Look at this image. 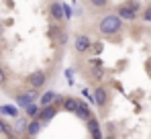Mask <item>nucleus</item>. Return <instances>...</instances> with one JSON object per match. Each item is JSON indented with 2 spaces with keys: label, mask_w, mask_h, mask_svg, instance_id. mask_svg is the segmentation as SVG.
<instances>
[{
  "label": "nucleus",
  "mask_w": 151,
  "mask_h": 139,
  "mask_svg": "<svg viewBox=\"0 0 151 139\" xmlns=\"http://www.w3.org/2000/svg\"><path fill=\"white\" fill-rule=\"evenodd\" d=\"M98 31L102 35H116L119 31H123V21L116 17V12H110V14H104L98 23Z\"/></svg>",
  "instance_id": "obj_1"
},
{
  "label": "nucleus",
  "mask_w": 151,
  "mask_h": 139,
  "mask_svg": "<svg viewBox=\"0 0 151 139\" xmlns=\"http://www.w3.org/2000/svg\"><path fill=\"white\" fill-rule=\"evenodd\" d=\"M27 84H29L31 90H39V88H43L47 84V74L43 70H35V72H31L27 76Z\"/></svg>",
  "instance_id": "obj_2"
},
{
  "label": "nucleus",
  "mask_w": 151,
  "mask_h": 139,
  "mask_svg": "<svg viewBox=\"0 0 151 139\" xmlns=\"http://www.w3.org/2000/svg\"><path fill=\"white\" fill-rule=\"evenodd\" d=\"M37 98H41L39 94H37V90H25V92H19L17 96H14V100H17V106H21V109H29L31 104H35V100Z\"/></svg>",
  "instance_id": "obj_3"
},
{
  "label": "nucleus",
  "mask_w": 151,
  "mask_h": 139,
  "mask_svg": "<svg viewBox=\"0 0 151 139\" xmlns=\"http://www.w3.org/2000/svg\"><path fill=\"white\" fill-rule=\"evenodd\" d=\"M92 96H94V104H96L98 109H102V111H104V109L110 104V92H108L104 86H98V88H94Z\"/></svg>",
  "instance_id": "obj_4"
},
{
  "label": "nucleus",
  "mask_w": 151,
  "mask_h": 139,
  "mask_svg": "<svg viewBox=\"0 0 151 139\" xmlns=\"http://www.w3.org/2000/svg\"><path fill=\"white\" fill-rule=\"evenodd\" d=\"M116 17H119L121 21H137L139 10L131 8L127 2H123V4H119V6H116Z\"/></svg>",
  "instance_id": "obj_5"
},
{
  "label": "nucleus",
  "mask_w": 151,
  "mask_h": 139,
  "mask_svg": "<svg viewBox=\"0 0 151 139\" xmlns=\"http://www.w3.org/2000/svg\"><path fill=\"white\" fill-rule=\"evenodd\" d=\"M92 39L88 37V35H76V39H74V47H76V51L78 53H86V51H90L92 49Z\"/></svg>",
  "instance_id": "obj_6"
},
{
  "label": "nucleus",
  "mask_w": 151,
  "mask_h": 139,
  "mask_svg": "<svg viewBox=\"0 0 151 139\" xmlns=\"http://www.w3.org/2000/svg\"><path fill=\"white\" fill-rule=\"evenodd\" d=\"M86 125H88V131H90V139H104V137H102L100 123H98V119H96V117H92Z\"/></svg>",
  "instance_id": "obj_7"
},
{
  "label": "nucleus",
  "mask_w": 151,
  "mask_h": 139,
  "mask_svg": "<svg viewBox=\"0 0 151 139\" xmlns=\"http://www.w3.org/2000/svg\"><path fill=\"white\" fill-rule=\"evenodd\" d=\"M57 96H59V94L53 92V90L43 92V94H41V98H39V106H41V109H45V106H53L55 100H57Z\"/></svg>",
  "instance_id": "obj_8"
},
{
  "label": "nucleus",
  "mask_w": 151,
  "mask_h": 139,
  "mask_svg": "<svg viewBox=\"0 0 151 139\" xmlns=\"http://www.w3.org/2000/svg\"><path fill=\"white\" fill-rule=\"evenodd\" d=\"M49 14H51V19H53L55 23L63 21V4H61V2H51L49 4Z\"/></svg>",
  "instance_id": "obj_9"
},
{
  "label": "nucleus",
  "mask_w": 151,
  "mask_h": 139,
  "mask_svg": "<svg viewBox=\"0 0 151 139\" xmlns=\"http://www.w3.org/2000/svg\"><path fill=\"white\" fill-rule=\"evenodd\" d=\"M57 115V109L55 106H45L43 111H41V117H39V121L43 123V125H47V123H51V119Z\"/></svg>",
  "instance_id": "obj_10"
},
{
  "label": "nucleus",
  "mask_w": 151,
  "mask_h": 139,
  "mask_svg": "<svg viewBox=\"0 0 151 139\" xmlns=\"http://www.w3.org/2000/svg\"><path fill=\"white\" fill-rule=\"evenodd\" d=\"M41 129H43V123L41 121H29V129H27V137H35V135H39L41 133Z\"/></svg>",
  "instance_id": "obj_11"
},
{
  "label": "nucleus",
  "mask_w": 151,
  "mask_h": 139,
  "mask_svg": "<svg viewBox=\"0 0 151 139\" xmlns=\"http://www.w3.org/2000/svg\"><path fill=\"white\" fill-rule=\"evenodd\" d=\"M76 115L80 117L82 121H86V123H88V121L92 119V111H90V106H88L86 102H82V100H80V109H78V113H76Z\"/></svg>",
  "instance_id": "obj_12"
},
{
  "label": "nucleus",
  "mask_w": 151,
  "mask_h": 139,
  "mask_svg": "<svg viewBox=\"0 0 151 139\" xmlns=\"http://www.w3.org/2000/svg\"><path fill=\"white\" fill-rule=\"evenodd\" d=\"M63 109L68 111V113H78V109H80V100L78 98H72V96H68L65 100H63Z\"/></svg>",
  "instance_id": "obj_13"
},
{
  "label": "nucleus",
  "mask_w": 151,
  "mask_h": 139,
  "mask_svg": "<svg viewBox=\"0 0 151 139\" xmlns=\"http://www.w3.org/2000/svg\"><path fill=\"white\" fill-rule=\"evenodd\" d=\"M0 115L12 117V119H19V109H17L14 104H2V106H0Z\"/></svg>",
  "instance_id": "obj_14"
},
{
  "label": "nucleus",
  "mask_w": 151,
  "mask_h": 139,
  "mask_svg": "<svg viewBox=\"0 0 151 139\" xmlns=\"http://www.w3.org/2000/svg\"><path fill=\"white\" fill-rule=\"evenodd\" d=\"M41 111H43V109H41L39 104H31V106L27 109V117H29L31 121H39V117H41Z\"/></svg>",
  "instance_id": "obj_15"
},
{
  "label": "nucleus",
  "mask_w": 151,
  "mask_h": 139,
  "mask_svg": "<svg viewBox=\"0 0 151 139\" xmlns=\"http://www.w3.org/2000/svg\"><path fill=\"white\" fill-rule=\"evenodd\" d=\"M27 129H29V123H27V119L19 117V119L14 121V127H12V131H14V133H27Z\"/></svg>",
  "instance_id": "obj_16"
},
{
  "label": "nucleus",
  "mask_w": 151,
  "mask_h": 139,
  "mask_svg": "<svg viewBox=\"0 0 151 139\" xmlns=\"http://www.w3.org/2000/svg\"><path fill=\"white\" fill-rule=\"evenodd\" d=\"M90 64H92V76H94L96 80H100L102 76H104V70H102V62L94 59V62H90Z\"/></svg>",
  "instance_id": "obj_17"
},
{
  "label": "nucleus",
  "mask_w": 151,
  "mask_h": 139,
  "mask_svg": "<svg viewBox=\"0 0 151 139\" xmlns=\"http://www.w3.org/2000/svg\"><path fill=\"white\" fill-rule=\"evenodd\" d=\"M61 4H63V19H65V21L74 19V17H76L74 6H72V4H68V2H61Z\"/></svg>",
  "instance_id": "obj_18"
},
{
  "label": "nucleus",
  "mask_w": 151,
  "mask_h": 139,
  "mask_svg": "<svg viewBox=\"0 0 151 139\" xmlns=\"http://www.w3.org/2000/svg\"><path fill=\"white\" fill-rule=\"evenodd\" d=\"M141 19H143V23H147V25L151 23V4L143 8V14H141Z\"/></svg>",
  "instance_id": "obj_19"
},
{
  "label": "nucleus",
  "mask_w": 151,
  "mask_h": 139,
  "mask_svg": "<svg viewBox=\"0 0 151 139\" xmlns=\"http://www.w3.org/2000/svg\"><path fill=\"white\" fill-rule=\"evenodd\" d=\"M10 131H12V127H8V125H6V123H4V121L0 119V135H2V133L10 135Z\"/></svg>",
  "instance_id": "obj_20"
},
{
  "label": "nucleus",
  "mask_w": 151,
  "mask_h": 139,
  "mask_svg": "<svg viewBox=\"0 0 151 139\" xmlns=\"http://www.w3.org/2000/svg\"><path fill=\"white\" fill-rule=\"evenodd\" d=\"M127 4H129V6H131V8H135V10H141V8H143V4H141V2H139V0H129V2H127Z\"/></svg>",
  "instance_id": "obj_21"
},
{
  "label": "nucleus",
  "mask_w": 151,
  "mask_h": 139,
  "mask_svg": "<svg viewBox=\"0 0 151 139\" xmlns=\"http://www.w3.org/2000/svg\"><path fill=\"white\" fill-rule=\"evenodd\" d=\"M90 4H92V6H94V8H104V6H106V4H108V2H106V0H92V2H90Z\"/></svg>",
  "instance_id": "obj_22"
},
{
  "label": "nucleus",
  "mask_w": 151,
  "mask_h": 139,
  "mask_svg": "<svg viewBox=\"0 0 151 139\" xmlns=\"http://www.w3.org/2000/svg\"><path fill=\"white\" fill-rule=\"evenodd\" d=\"M65 78H68V82L72 84V82H74V80H72V78H74V72H72V70H65Z\"/></svg>",
  "instance_id": "obj_23"
},
{
  "label": "nucleus",
  "mask_w": 151,
  "mask_h": 139,
  "mask_svg": "<svg viewBox=\"0 0 151 139\" xmlns=\"http://www.w3.org/2000/svg\"><path fill=\"white\" fill-rule=\"evenodd\" d=\"M4 82H6V74H4V70L0 68V86H2Z\"/></svg>",
  "instance_id": "obj_24"
},
{
  "label": "nucleus",
  "mask_w": 151,
  "mask_h": 139,
  "mask_svg": "<svg viewBox=\"0 0 151 139\" xmlns=\"http://www.w3.org/2000/svg\"><path fill=\"white\" fill-rule=\"evenodd\" d=\"M92 49H94L96 53H98V51H102V43H94V45H92Z\"/></svg>",
  "instance_id": "obj_25"
},
{
  "label": "nucleus",
  "mask_w": 151,
  "mask_h": 139,
  "mask_svg": "<svg viewBox=\"0 0 151 139\" xmlns=\"http://www.w3.org/2000/svg\"><path fill=\"white\" fill-rule=\"evenodd\" d=\"M0 37H2V23H0Z\"/></svg>",
  "instance_id": "obj_26"
},
{
  "label": "nucleus",
  "mask_w": 151,
  "mask_h": 139,
  "mask_svg": "<svg viewBox=\"0 0 151 139\" xmlns=\"http://www.w3.org/2000/svg\"><path fill=\"white\" fill-rule=\"evenodd\" d=\"M21 139H31V137H27V135H25V137H21Z\"/></svg>",
  "instance_id": "obj_27"
}]
</instances>
